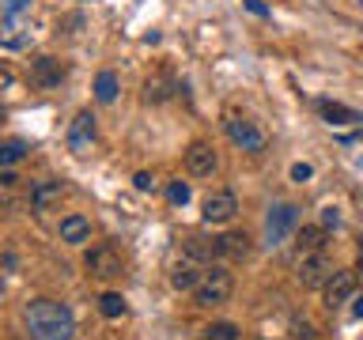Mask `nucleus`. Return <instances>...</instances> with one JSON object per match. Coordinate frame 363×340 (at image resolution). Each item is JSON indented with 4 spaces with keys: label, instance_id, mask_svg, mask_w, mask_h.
<instances>
[{
    "label": "nucleus",
    "instance_id": "obj_1",
    "mask_svg": "<svg viewBox=\"0 0 363 340\" xmlns=\"http://www.w3.org/2000/svg\"><path fill=\"white\" fill-rule=\"evenodd\" d=\"M23 322H27L30 340H72L76 333V317L65 302L57 299H34L23 310Z\"/></svg>",
    "mask_w": 363,
    "mask_h": 340
},
{
    "label": "nucleus",
    "instance_id": "obj_2",
    "mask_svg": "<svg viewBox=\"0 0 363 340\" xmlns=\"http://www.w3.org/2000/svg\"><path fill=\"white\" fill-rule=\"evenodd\" d=\"M231 291H235L231 268H227V265H208L193 295H197V302H201V306H220V302L231 299Z\"/></svg>",
    "mask_w": 363,
    "mask_h": 340
},
{
    "label": "nucleus",
    "instance_id": "obj_3",
    "mask_svg": "<svg viewBox=\"0 0 363 340\" xmlns=\"http://www.w3.org/2000/svg\"><path fill=\"white\" fill-rule=\"evenodd\" d=\"M227 136H231V144L235 147H242V152L250 155H261L265 152V132L257 129V121H250V118H227Z\"/></svg>",
    "mask_w": 363,
    "mask_h": 340
},
{
    "label": "nucleus",
    "instance_id": "obj_4",
    "mask_svg": "<svg viewBox=\"0 0 363 340\" xmlns=\"http://www.w3.org/2000/svg\"><path fill=\"white\" fill-rule=\"evenodd\" d=\"M235 212H238V197L231 189H216L204 197V208H201V220L204 223H212V227H223V223H231L235 220Z\"/></svg>",
    "mask_w": 363,
    "mask_h": 340
},
{
    "label": "nucleus",
    "instance_id": "obj_5",
    "mask_svg": "<svg viewBox=\"0 0 363 340\" xmlns=\"http://www.w3.org/2000/svg\"><path fill=\"white\" fill-rule=\"evenodd\" d=\"M84 265H87L91 276H99V280H113V276H121L125 261H121V254H118L113 246H95V249H87Z\"/></svg>",
    "mask_w": 363,
    "mask_h": 340
},
{
    "label": "nucleus",
    "instance_id": "obj_6",
    "mask_svg": "<svg viewBox=\"0 0 363 340\" xmlns=\"http://www.w3.org/2000/svg\"><path fill=\"white\" fill-rule=\"evenodd\" d=\"M295 227H299V208H295V204H277V208L269 212V220H265L269 246H280L284 238L295 231Z\"/></svg>",
    "mask_w": 363,
    "mask_h": 340
},
{
    "label": "nucleus",
    "instance_id": "obj_7",
    "mask_svg": "<svg viewBox=\"0 0 363 340\" xmlns=\"http://www.w3.org/2000/svg\"><path fill=\"white\" fill-rule=\"evenodd\" d=\"M333 272H337L333 257H329L325 249H322V254H306L299 261V283H303V288H325Z\"/></svg>",
    "mask_w": 363,
    "mask_h": 340
},
{
    "label": "nucleus",
    "instance_id": "obj_8",
    "mask_svg": "<svg viewBox=\"0 0 363 340\" xmlns=\"http://www.w3.org/2000/svg\"><path fill=\"white\" fill-rule=\"evenodd\" d=\"M220 166V159H216L212 152V144H204V140H193L186 147V170L193 178H212V170Z\"/></svg>",
    "mask_w": 363,
    "mask_h": 340
},
{
    "label": "nucleus",
    "instance_id": "obj_9",
    "mask_svg": "<svg viewBox=\"0 0 363 340\" xmlns=\"http://www.w3.org/2000/svg\"><path fill=\"white\" fill-rule=\"evenodd\" d=\"M91 144H95V113H76L72 125H68V147H72L76 155H87Z\"/></svg>",
    "mask_w": 363,
    "mask_h": 340
},
{
    "label": "nucleus",
    "instance_id": "obj_10",
    "mask_svg": "<svg viewBox=\"0 0 363 340\" xmlns=\"http://www.w3.org/2000/svg\"><path fill=\"white\" fill-rule=\"evenodd\" d=\"M204 268H208V265H201V261H193V257L182 254L174 265H170V283H174L178 291H197V283H201V276H204Z\"/></svg>",
    "mask_w": 363,
    "mask_h": 340
},
{
    "label": "nucleus",
    "instance_id": "obj_11",
    "mask_svg": "<svg viewBox=\"0 0 363 340\" xmlns=\"http://www.w3.org/2000/svg\"><path fill=\"white\" fill-rule=\"evenodd\" d=\"M356 283H359L356 272H333V276H329V283H325V306H329V310H333V306L352 302Z\"/></svg>",
    "mask_w": 363,
    "mask_h": 340
},
{
    "label": "nucleus",
    "instance_id": "obj_12",
    "mask_svg": "<svg viewBox=\"0 0 363 340\" xmlns=\"http://www.w3.org/2000/svg\"><path fill=\"white\" fill-rule=\"evenodd\" d=\"M325 246H329V227H322V223L295 227V249H299V257H306V254H322Z\"/></svg>",
    "mask_w": 363,
    "mask_h": 340
},
{
    "label": "nucleus",
    "instance_id": "obj_13",
    "mask_svg": "<svg viewBox=\"0 0 363 340\" xmlns=\"http://www.w3.org/2000/svg\"><path fill=\"white\" fill-rule=\"evenodd\" d=\"M61 193H65V186L57 178H42V181H34L30 186V208L34 212H50L57 200H61Z\"/></svg>",
    "mask_w": 363,
    "mask_h": 340
},
{
    "label": "nucleus",
    "instance_id": "obj_14",
    "mask_svg": "<svg viewBox=\"0 0 363 340\" xmlns=\"http://www.w3.org/2000/svg\"><path fill=\"white\" fill-rule=\"evenodd\" d=\"M250 238L246 234H238V231H227L216 238V257H223V261H246L250 257Z\"/></svg>",
    "mask_w": 363,
    "mask_h": 340
},
{
    "label": "nucleus",
    "instance_id": "obj_15",
    "mask_svg": "<svg viewBox=\"0 0 363 340\" xmlns=\"http://www.w3.org/2000/svg\"><path fill=\"white\" fill-rule=\"evenodd\" d=\"M61 76H65V68H61V61H53V57H38V61L30 64V84L42 87V91L57 87V84H61Z\"/></svg>",
    "mask_w": 363,
    "mask_h": 340
},
{
    "label": "nucleus",
    "instance_id": "obj_16",
    "mask_svg": "<svg viewBox=\"0 0 363 340\" xmlns=\"http://www.w3.org/2000/svg\"><path fill=\"white\" fill-rule=\"evenodd\" d=\"M174 76H167V72H155V76H147V84H144V102H152V106H159V102H167V98H174Z\"/></svg>",
    "mask_w": 363,
    "mask_h": 340
},
{
    "label": "nucleus",
    "instance_id": "obj_17",
    "mask_svg": "<svg viewBox=\"0 0 363 340\" xmlns=\"http://www.w3.org/2000/svg\"><path fill=\"white\" fill-rule=\"evenodd\" d=\"M91 238V220L87 215H65L61 220V242H68V246H84Z\"/></svg>",
    "mask_w": 363,
    "mask_h": 340
},
{
    "label": "nucleus",
    "instance_id": "obj_18",
    "mask_svg": "<svg viewBox=\"0 0 363 340\" xmlns=\"http://www.w3.org/2000/svg\"><path fill=\"white\" fill-rule=\"evenodd\" d=\"M318 110H322V118H325L329 125H363V113H359V110L340 106V102L322 98V102H318Z\"/></svg>",
    "mask_w": 363,
    "mask_h": 340
},
{
    "label": "nucleus",
    "instance_id": "obj_19",
    "mask_svg": "<svg viewBox=\"0 0 363 340\" xmlns=\"http://www.w3.org/2000/svg\"><path fill=\"white\" fill-rule=\"evenodd\" d=\"M0 45L4 50H23L27 45V34H23V23L8 11V19H0Z\"/></svg>",
    "mask_w": 363,
    "mask_h": 340
},
{
    "label": "nucleus",
    "instance_id": "obj_20",
    "mask_svg": "<svg viewBox=\"0 0 363 340\" xmlns=\"http://www.w3.org/2000/svg\"><path fill=\"white\" fill-rule=\"evenodd\" d=\"M118 91H121L118 72H113V68H102V72L95 76V98L99 102H113V98H118Z\"/></svg>",
    "mask_w": 363,
    "mask_h": 340
},
{
    "label": "nucleus",
    "instance_id": "obj_21",
    "mask_svg": "<svg viewBox=\"0 0 363 340\" xmlns=\"http://www.w3.org/2000/svg\"><path fill=\"white\" fill-rule=\"evenodd\" d=\"M182 254L186 257H193V261H201V265H212V257H216V238L212 242H204V238H186V242H182Z\"/></svg>",
    "mask_w": 363,
    "mask_h": 340
},
{
    "label": "nucleus",
    "instance_id": "obj_22",
    "mask_svg": "<svg viewBox=\"0 0 363 340\" xmlns=\"http://www.w3.org/2000/svg\"><path fill=\"white\" fill-rule=\"evenodd\" d=\"M19 200V178L11 170H0V208H11Z\"/></svg>",
    "mask_w": 363,
    "mask_h": 340
},
{
    "label": "nucleus",
    "instance_id": "obj_23",
    "mask_svg": "<svg viewBox=\"0 0 363 340\" xmlns=\"http://www.w3.org/2000/svg\"><path fill=\"white\" fill-rule=\"evenodd\" d=\"M23 155H27V144H23V140H4V144H0V170L16 166Z\"/></svg>",
    "mask_w": 363,
    "mask_h": 340
},
{
    "label": "nucleus",
    "instance_id": "obj_24",
    "mask_svg": "<svg viewBox=\"0 0 363 340\" xmlns=\"http://www.w3.org/2000/svg\"><path fill=\"white\" fill-rule=\"evenodd\" d=\"M99 314H102V317H121V314H125V299H121L118 291H106V295L99 299Z\"/></svg>",
    "mask_w": 363,
    "mask_h": 340
},
{
    "label": "nucleus",
    "instance_id": "obj_25",
    "mask_svg": "<svg viewBox=\"0 0 363 340\" xmlns=\"http://www.w3.org/2000/svg\"><path fill=\"white\" fill-rule=\"evenodd\" d=\"M204 340H238V325L231 322H216L204 329Z\"/></svg>",
    "mask_w": 363,
    "mask_h": 340
},
{
    "label": "nucleus",
    "instance_id": "obj_26",
    "mask_svg": "<svg viewBox=\"0 0 363 340\" xmlns=\"http://www.w3.org/2000/svg\"><path fill=\"white\" fill-rule=\"evenodd\" d=\"M189 197H193V193H189L186 181H170V186H167V200H170V204H178V208H186Z\"/></svg>",
    "mask_w": 363,
    "mask_h": 340
},
{
    "label": "nucleus",
    "instance_id": "obj_27",
    "mask_svg": "<svg viewBox=\"0 0 363 340\" xmlns=\"http://www.w3.org/2000/svg\"><path fill=\"white\" fill-rule=\"evenodd\" d=\"M311 174H314L311 163H295L291 166V181H311Z\"/></svg>",
    "mask_w": 363,
    "mask_h": 340
},
{
    "label": "nucleus",
    "instance_id": "obj_28",
    "mask_svg": "<svg viewBox=\"0 0 363 340\" xmlns=\"http://www.w3.org/2000/svg\"><path fill=\"white\" fill-rule=\"evenodd\" d=\"M133 186H136V189H140V193H147V189H152V186H155V178H152V174H147V170H140V174H136V178H133Z\"/></svg>",
    "mask_w": 363,
    "mask_h": 340
},
{
    "label": "nucleus",
    "instance_id": "obj_29",
    "mask_svg": "<svg viewBox=\"0 0 363 340\" xmlns=\"http://www.w3.org/2000/svg\"><path fill=\"white\" fill-rule=\"evenodd\" d=\"M340 223V212L333 208V204H329V208H322V227H337Z\"/></svg>",
    "mask_w": 363,
    "mask_h": 340
},
{
    "label": "nucleus",
    "instance_id": "obj_30",
    "mask_svg": "<svg viewBox=\"0 0 363 340\" xmlns=\"http://www.w3.org/2000/svg\"><path fill=\"white\" fill-rule=\"evenodd\" d=\"M295 340H314V329L311 325H295Z\"/></svg>",
    "mask_w": 363,
    "mask_h": 340
},
{
    "label": "nucleus",
    "instance_id": "obj_31",
    "mask_svg": "<svg viewBox=\"0 0 363 340\" xmlns=\"http://www.w3.org/2000/svg\"><path fill=\"white\" fill-rule=\"evenodd\" d=\"M246 8H250V11H254V16H269V8H265V4H261V0H246Z\"/></svg>",
    "mask_w": 363,
    "mask_h": 340
},
{
    "label": "nucleus",
    "instance_id": "obj_32",
    "mask_svg": "<svg viewBox=\"0 0 363 340\" xmlns=\"http://www.w3.org/2000/svg\"><path fill=\"white\" fill-rule=\"evenodd\" d=\"M352 317H363V295H352Z\"/></svg>",
    "mask_w": 363,
    "mask_h": 340
},
{
    "label": "nucleus",
    "instance_id": "obj_33",
    "mask_svg": "<svg viewBox=\"0 0 363 340\" xmlns=\"http://www.w3.org/2000/svg\"><path fill=\"white\" fill-rule=\"evenodd\" d=\"M359 272H363V238H359Z\"/></svg>",
    "mask_w": 363,
    "mask_h": 340
},
{
    "label": "nucleus",
    "instance_id": "obj_34",
    "mask_svg": "<svg viewBox=\"0 0 363 340\" xmlns=\"http://www.w3.org/2000/svg\"><path fill=\"white\" fill-rule=\"evenodd\" d=\"M0 295H4V280H0Z\"/></svg>",
    "mask_w": 363,
    "mask_h": 340
}]
</instances>
